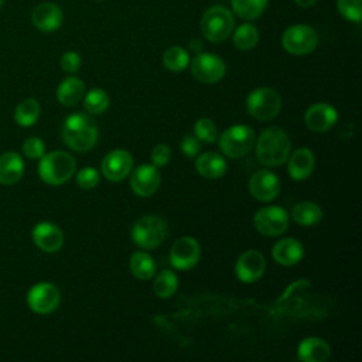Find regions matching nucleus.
I'll use <instances>...</instances> for the list:
<instances>
[{
  "instance_id": "obj_29",
  "label": "nucleus",
  "mask_w": 362,
  "mask_h": 362,
  "mask_svg": "<svg viewBox=\"0 0 362 362\" xmlns=\"http://www.w3.org/2000/svg\"><path fill=\"white\" fill-rule=\"evenodd\" d=\"M232 8L238 17L243 20H256L259 18L266 7L269 0H230Z\"/></svg>"
},
{
  "instance_id": "obj_30",
  "label": "nucleus",
  "mask_w": 362,
  "mask_h": 362,
  "mask_svg": "<svg viewBox=\"0 0 362 362\" xmlns=\"http://www.w3.org/2000/svg\"><path fill=\"white\" fill-rule=\"evenodd\" d=\"M257 41H259V31L256 25L250 23H245L233 31V44L236 48L242 51L252 49L257 44Z\"/></svg>"
},
{
  "instance_id": "obj_21",
  "label": "nucleus",
  "mask_w": 362,
  "mask_h": 362,
  "mask_svg": "<svg viewBox=\"0 0 362 362\" xmlns=\"http://www.w3.org/2000/svg\"><path fill=\"white\" fill-rule=\"evenodd\" d=\"M24 174V161L16 151H6L0 154V184H17Z\"/></svg>"
},
{
  "instance_id": "obj_40",
  "label": "nucleus",
  "mask_w": 362,
  "mask_h": 362,
  "mask_svg": "<svg viewBox=\"0 0 362 362\" xmlns=\"http://www.w3.org/2000/svg\"><path fill=\"white\" fill-rule=\"evenodd\" d=\"M180 147L182 150V153L187 156V157H195L199 150H201V144H199V140L195 137V136H191V134H187L181 143H180Z\"/></svg>"
},
{
  "instance_id": "obj_34",
  "label": "nucleus",
  "mask_w": 362,
  "mask_h": 362,
  "mask_svg": "<svg viewBox=\"0 0 362 362\" xmlns=\"http://www.w3.org/2000/svg\"><path fill=\"white\" fill-rule=\"evenodd\" d=\"M337 8L348 21L359 23L362 20V0H337Z\"/></svg>"
},
{
  "instance_id": "obj_4",
  "label": "nucleus",
  "mask_w": 362,
  "mask_h": 362,
  "mask_svg": "<svg viewBox=\"0 0 362 362\" xmlns=\"http://www.w3.org/2000/svg\"><path fill=\"white\" fill-rule=\"evenodd\" d=\"M235 28L232 13L223 6L209 7L201 18V33L211 42L225 41Z\"/></svg>"
},
{
  "instance_id": "obj_41",
  "label": "nucleus",
  "mask_w": 362,
  "mask_h": 362,
  "mask_svg": "<svg viewBox=\"0 0 362 362\" xmlns=\"http://www.w3.org/2000/svg\"><path fill=\"white\" fill-rule=\"evenodd\" d=\"M300 7H311L317 0H294Z\"/></svg>"
},
{
  "instance_id": "obj_28",
  "label": "nucleus",
  "mask_w": 362,
  "mask_h": 362,
  "mask_svg": "<svg viewBox=\"0 0 362 362\" xmlns=\"http://www.w3.org/2000/svg\"><path fill=\"white\" fill-rule=\"evenodd\" d=\"M132 274L140 280H148L156 273V262L146 252H134L130 257Z\"/></svg>"
},
{
  "instance_id": "obj_25",
  "label": "nucleus",
  "mask_w": 362,
  "mask_h": 362,
  "mask_svg": "<svg viewBox=\"0 0 362 362\" xmlns=\"http://www.w3.org/2000/svg\"><path fill=\"white\" fill-rule=\"evenodd\" d=\"M83 93H85V83L76 76H69L64 79L57 89V98L59 103L64 106L76 105L83 98Z\"/></svg>"
},
{
  "instance_id": "obj_17",
  "label": "nucleus",
  "mask_w": 362,
  "mask_h": 362,
  "mask_svg": "<svg viewBox=\"0 0 362 362\" xmlns=\"http://www.w3.org/2000/svg\"><path fill=\"white\" fill-rule=\"evenodd\" d=\"M130 187L140 197L153 195L160 187V171L154 164H141L132 173Z\"/></svg>"
},
{
  "instance_id": "obj_43",
  "label": "nucleus",
  "mask_w": 362,
  "mask_h": 362,
  "mask_svg": "<svg viewBox=\"0 0 362 362\" xmlns=\"http://www.w3.org/2000/svg\"><path fill=\"white\" fill-rule=\"evenodd\" d=\"M3 3H4V0H0V7L3 6Z\"/></svg>"
},
{
  "instance_id": "obj_38",
  "label": "nucleus",
  "mask_w": 362,
  "mask_h": 362,
  "mask_svg": "<svg viewBox=\"0 0 362 362\" xmlns=\"http://www.w3.org/2000/svg\"><path fill=\"white\" fill-rule=\"evenodd\" d=\"M81 57L75 51H66L61 57V66L65 72L75 74L81 68Z\"/></svg>"
},
{
  "instance_id": "obj_3",
  "label": "nucleus",
  "mask_w": 362,
  "mask_h": 362,
  "mask_svg": "<svg viewBox=\"0 0 362 362\" xmlns=\"http://www.w3.org/2000/svg\"><path fill=\"white\" fill-rule=\"evenodd\" d=\"M76 163L66 151H51L40 158L38 175L49 185L66 182L75 173Z\"/></svg>"
},
{
  "instance_id": "obj_14",
  "label": "nucleus",
  "mask_w": 362,
  "mask_h": 362,
  "mask_svg": "<svg viewBox=\"0 0 362 362\" xmlns=\"http://www.w3.org/2000/svg\"><path fill=\"white\" fill-rule=\"evenodd\" d=\"M33 24L44 33L57 31L64 23V13L61 7L51 1L37 4L31 11Z\"/></svg>"
},
{
  "instance_id": "obj_11",
  "label": "nucleus",
  "mask_w": 362,
  "mask_h": 362,
  "mask_svg": "<svg viewBox=\"0 0 362 362\" xmlns=\"http://www.w3.org/2000/svg\"><path fill=\"white\" fill-rule=\"evenodd\" d=\"M61 300L59 290L52 283L41 281L34 284L27 293V304L37 314L52 313Z\"/></svg>"
},
{
  "instance_id": "obj_31",
  "label": "nucleus",
  "mask_w": 362,
  "mask_h": 362,
  "mask_svg": "<svg viewBox=\"0 0 362 362\" xmlns=\"http://www.w3.org/2000/svg\"><path fill=\"white\" fill-rule=\"evenodd\" d=\"M163 62L164 66L170 71L174 72H180L184 71L188 64H189V54L181 48V47H170L168 49H165L164 55H163Z\"/></svg>"
},
{
  "instance_id": "obj_39",
  "label": "nucleus",
  "mask_w": 362,
  "mask_h": 362,
  "mask_svg": "<svg viewBox=\"0 0 362 362\" xmlns=\"http://www.w3.org/2000/svg\"><path fill=\"white\" fill-rule=\"evenodd\" d=\"M171 158V150L165 144H157L151 151V161L156 167L165 165Z\"/></svg>"
},
{
  "instance_id": "obj_19",
  "label": "nucleus",
  "mask_w": 362,
  "mask_h": 362,
  "mask_svg": "<svg viewBox=\"0 0 362 362\" xmlns=\"http://www.w3.org/2000/svg\"><path fill=\"white\" fill-rule=\"evenodd\" d=\"M338 119L335 107L328 103H315L313 105L304 116L305 124L314 132H325L331 129Z\"/></svg>"
},
{
  "instance_id": "obj_26",
  "label": "nucleus",
  "mask_w": 362,
  "mask_h": 362,
  "mask_svg": "<svg viewBox=\"0 0 362 362\" xmlns=\"http://www.w3.org/2000/svg\"><path fill=\"white\" fill-rule=\"evenodd\" d=\"M291 216L294 222H297L301 226H311L321 221L322 218V209L318 204L313 201H301L297 205H294L291 211Z\"/></svg>"
},
{
  "instance_id": "obj_36",
  "label": "nucleus",
  "mask_w": 362,
  "mask_h": 362,
  "mask_svg": "<svg viewBox=\"0 0 362 362\" xmlns=\"http://www.w3.org/2000/svg\"><path fill=\"white\" fill-rule=\"evenodd\" d=\"M99 171L93 167H83L79 170L76 175V184L83 189H90L98 185L99 182Z\"/></svg>"
},
{
  "instance_id": "obj_32",
  "label": "nucleus",
  "mask_w": 362,
  "mask_h": 362,
  "mask_svg": "<svg viewBox=\"0 0 362 362\" xmlns=\"http://www.w3.org/2000/svg\"><path fill=\"white\" fill-rule=\"evenodd\" d=\"M178 287V277L174 272L163 270L154 280V293L161 298L171 297Z\"/></svg>"
},
{
  "instance_id": "obj_10",
  "label": "nucleus",
  "mask_w": 362,
  "mask_h": 362,
  "mask_svg": "<svg viewBox=\"0 0 362 362\" xmlns=\"http://www.w3.org/2000/svg\"><path fill=\"white\" fill-rule=\"evenodd\" d=\"M253 222L260 235L279 236L288 226V215L280 206H264L256 212Z\"/></svg>"
},
{
  "instance_id": "obj_1",
  "label": "nucleus",
  "mask_w": 362,
  "mask_h": 362,
  "mask_svg": "<svg viewBox=\"0 0 362 362\" xmlns=\"http://www.w3.org/2000/svg\"><path fill=\"white\" fill-rule=\"evenodd\" d=\"M98 126L90 116L74 113L68 116L62 126V139L75 151H89L98 141Z\"/></svg>"
},
{
  "instance_id": "obj_24",
  "label": "nucleus",
  "mask_w": 362,
  "mask_h": 362,
  "mask_svg": "<svg viewBox=\"0 0 362 362\" xmlns=\"http://www.w3.org/2000/svg\"><path fill=\"white\" fill-rule=\"evenodd\" d=\"M195 168L202 177L215 180L226 173V161L221 154L208 151L197 158Z\"/></svg>"
},
{
  "instance_id": "obj_13",
  "label": "nucleus",
  "mask_w": 362,
  "mask_h": 362,
  "mask_svg": "<svg viewBox=\"0 0 362 362\" xmlns=\"http://www.w3.org/2000/svg\"><path fill=\"white\" fill-rule=\"evenodd\" d=\"M280 180L279 177L269 170L256 171L249 181L250 194L263 202L274 199L280 192Z\"/></svg>"
},
{
  "instance_id": "obj_20",
  "label": "nucleus",
  "mask_w": 362,
  "mask_h": 362,
  "mask_svg": "<svg viewBox=\"0 0 362 362\" xmlns=\"http://www.w3.org/2000/svg\"><path fill=\"white\" fill-rule=\"evenodd\" d=\"M315 165L314 153L310 148H298L288 158V174L296 181H303L310 177Z\"/></svg>"
},
{
  "instance_id": "obj_8",
  "label": "nucleus",
  "mask_w": 362,
  "mask_h": 362,
  "mask_svg": "<svg viewBox=\"0 0 362 362\" xmlns=\"http://www.w3.org/2000/svg\"><path fill=\"white\" fill-rule=\"evenodd\" d=\"M283 48L293 55H305L315 49L318 35L315 30L305 24H294L286 28L281 37Z\"/></svg>"
},
{
  "instance_id": "obj_18",
  "label": "nucleus",
  "mask_w": 362,
  "mask_h": 362,
  "mask_svg": "<svg viewBox=\"0 0 362 362\" xmlns=\"http://www.w3.org/2000/svg\"><path fill=\"white\" fill-rule=\"evenodd\" d=\"M33 240L40 250L45 253H54L62 247L64 233L55 223L44 221V222H38L34 226Z\"/></svg>"
},
{
  "instance_id": "obj_23",
  "label": "nucleus",
  "mask_w": 362,
  "mask_h": 362,
  "mask_svg": "<svg viewBox=\"0 0 362 362\" xmlns=\"http://www.w3.org/2000/svg\"><path fill=\"white\" fill-rule=\"evenodd\" d=\"M331 349L329 345L317 337H310L305 338L300 345H298V359L304 362H325L329 358Z\"/></svg>"
},
{
  "instance_id": "obj_27",
  "label": "nucleus",
  "mask_w": 362,
  "mask_h": 362,
  "mask_svg": "<svg viewBox=\"0 0 362 362\" xmlns=\"http://www.w3.org/2000/svg\"><path fill=\"white\" fill-rule=\"evenodd\" d=\"M40 117V103L34 98H27L20 102L14 110V120L21 127L33 126Z\"/></svg>"
},
{
  "instance_id": "obj_15",
  "label": "nucleus",
  "mask_w": 362,
  "mask_h": 362,
  "mask_svg": "<svg viewBox=\"0 0 362 362\" xmlns=\"http://www.w3.org/2000/svg\"><path fill=\"white\" fill-rule=\"evenodd\" d=\"M133 168V157L126 150H113L102 161V173L109 181L124 180Z\"/></svg>"
},
{
  "instance_id": "obj_2",
  "label": "nucleus",
  "mask_w": 362,
  "mask_h": 362,
  "mask_svg": "<svg viewBox=\"0 0 362 362\" xmlns=\"http://www.w3.org/2000/svg\"><path fill=\"white\" fill-rule=\"evenodd\" d=\"M291 143L287 133L280 127H269L262 132L256 141V157L267 167L281 165L290 156Z\"/></svg>"
},
{
  "instance_id": "obj_7",
  "label": "nucleus",
  "mask_w": 362,
  "mask_h": 362,
  "mask_svg": "<svg viewBox=\"0 0 362 362\" xmlns=\"http://www.w3.org/2000/svg\"><path fill=\"white\" fill-rule=\"evenodd\" d=\"M249 113L257 120H270L281 109V98L272 88H257L246 99Z\"/></svg>"
},
{
  "instance_id": "obj_35",
  "label": "nucleus",
  "mask_w": 362,
  "mask_h": 362,
  "mask_svg": "<svg viewBox=\"0 0 362 362\" xmlns=\"http://www.w3.org/2000/svg\"><path fill=\"white\" fill-rule=\"evenodd\" d=\"M194 132H195V137L201 141H205V143H214L216 140V136H218L215 123L211 119H206V117L199 119L195 123Z\"/></svg>"
},
{
  "instance_id": "obj_33",
  "label": "nucleus",
  "mask_w": 362,
  "mask_h": 362,
  "mask_svg": "<svg viewBox=\"0 0 362 362\" xmlns=\"http://www.w3.org/2000/svg\"><path fill=\"white\" fill-rule=\"evenodd\" d=\"M83 105H85V109L88 110V113L100 115L109 106V96L103 89L93 88L85 95Z\"/></svg>"
},
{
  "instance_id": "obj_5",
  "label": "nucleus",
  "mask_w": 362,
  "mask_h": 362,
  "mask_svg": "<svg viewBox=\"0 0 362 362\" xmlns=\"http://www.w3.org/2000/svg\"><path fill=\"white\" fill-rule=\"evenodd\" d=\"M168 235L167 222L156 215L137 219L132 228V239L141 249H154L161 245Z\"/></svg>"
},
{
  "instance_id": "obj_22",
  "label": "nucleus",
  "mask_w": 362,
  "mask_h": 362,
  "mask_svg": "<svg viewBox=\"0 0 362 362\" xmlns=\"http://www.w3.org/2000/svg\"><path fill=\"white\" fill-rule=\"evenodd\" d=\"M273 259L283 266H293L297 264L303 256H304V247L303 245L293 239V238H286L279 240L273 246Z\"/></svg>"
},
{
  "instance_id": "obj_9",
  "label": "nucleus",
  "mask_w": 362,
  "mask_h": 362,
  "mask_svg": "<svg viewBox=\"0 0 362 362\" xmlns=\"http://www.w3.org/2000/svg\"><path fill=\"white\" fill-rule=\"evenodd\" d=\"M226 72L225 62L215 54L199 52L191 62L192 76L204 83H215L223 78Z\"/></svg>"
},
{
  "instance_id": "obj_16",
  "label": "nucleus",
  "mask_w": 362,
  "mask_h": 362,
  "mask_svg": "<svg viewBox=\"0 0 362 362\" xmlns=\"http://www.w3.org/2000/svg\"><path fill=\"white\" fill-rule=\"evenodd\" d=\"M264 267H266V260L260 252L246 250L236 260L235 272L240 281L253 283L262 277Z\"/></svg>"
},
{
  "instance_id": "obj_42",
  "label": "nucleus",
  "mask_w": 362,
  "mask_h": 362,
  "mask_svg": "<svg viewBox=\"0 0 362 362\" xmlns=\"http://www.w3.org/2000/svg\"><path fill=\"white\" fill-rule=\"evenodd\" d=\"M191 48H192V49H199V48H201V47H199V42H198V40H197V38L191 41Z\"/></svg>"
},
{
  "instance_id": "obj_12",
  "label": "nucleus",
  "mask_w": 362,
  "mask_h": 362,
  "mask_svg": "<svg viewBox=\"0 0 362 362\" xmlns=\"http://www.w3.org/2000/svg\"><path fill=\"white\" fill-rule=\"evenodd\" d=\"M201 249L191 236H182L174 242L170 250V262L178 270H188L199 260Z\"/></svg>"
},
{
  "instance_id": "obj_37",
  "label": "nucleus",
  "mask_w": 362,
  "mask_h": 362,
  "mask_svg": "<svg viewBox=\"0 0 362 362\" xmlns=\"http://www.w3.org/2000/svg\"><path fill=\"white\" fill-rule=\"evenodd\" d=\"M23 153L31 160L41 158L45 154V144L40 137H28L23 143Z\"/></svg>"
},
{
  "instance_id": "obj_6",
  "label": "nucleus",
  "mask_w": 362,
  "mask_h": 362,
  "mask_svg": "<svg viewBox=\"0 0 362 362\" xmlns=\"http://www.w3.org/2000/svg\"><path fill=\"white\" fill-rule=\"evenodd\" d=\"M255 140L256 136L250 127L245 124H236L221 134L219 148L226 157L239 158L252 150Z\"/></svg>"
}]
</instances>
